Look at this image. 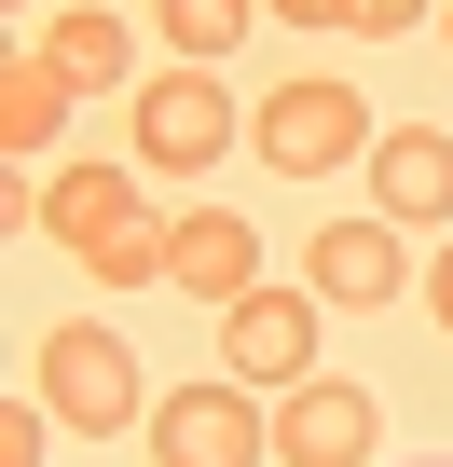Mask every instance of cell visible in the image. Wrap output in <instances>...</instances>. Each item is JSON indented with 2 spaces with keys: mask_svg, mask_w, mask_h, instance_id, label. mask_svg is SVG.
<instances>
[{
  "mask_svg": "<svg viewBox=\"0 0 453 467\" xmlns=\"http://www.w3.org/2000/svg\"><path fill=\"white\" fill-rule=\"evenodd\" d=\"M28 385L56 399V426H83V440H124L151 399H138V344H110L97 317H69V330H42L28 344Z\"/></svg>",
  "mask_w": 453,
  "mask_h": 467,
  "instance_id": "6da1fadb",
  "label": "cell"
},
{
  "mask_svg": "<svg viewBox=\"0 0 453 467\" xmlns=\"http://www.w3.org/2000/svg\"><path fill=\"white\" fill-rule=\"evenodd\" d=\"M275 453V412H262V385H165L151 399V467H262Z\"/></svg>",
  "mask_w": 453,
  "mask_h": 467,
  "instance_id": "7a4b0ae2",
  "label": "cell"
},
{
  "mask_svg": "<svg viewBox=\"0 0 453 467\" xmlns=\"http://www.w3.org/2000/svg\"><path fill=\"white\" fill-rule=\"evenodd\" d=\"M220 371L234 385H262V399H289V385H316V289H248V303H220Z\"/></svg>",
  "mask_w": 453,
  "mask_h": 467,
  "instance_id": "3957f363",
  "label": "cell"
},
{
  "mask_svg": "<svg viewBox=\"0 0 453 467\" xmlns=\"http://www.w3.org/2000/svg\"><path fill=\"white\" fill-rule=\"evenodd\" d=\"M248 138H262V165H289V179H330V165H357L385 124L357 110V83H275Z\"/></svg>",
  "mask_w": 453,
  "mask_h": 467,
  "instance_id": "277c9868",
  "label": "cell"
},
{
  "mask_svg": "<svg viewBox=\"0 0 453 467\" xmlns=\"http://www.w3.org/2000/svg\"><path fill=\"white\" fill-rule=\"evenodd\" d=\"M234 124H248V110L220 97L206 69H165V83L138 97V165H179V179H192V165H220V151H234Z\"/></svg>",
  "mask_w": 453,
  "mask_h": 467,
  "instance_id": "5b68a950",
  "label": "cell"
},
{
  "mask_svg": "<svg viewBox=\"0 0 453 467\" xmlns=\"http://www.w3.org/2000/svg\"><path fill=\"white\" fill-rule=\"evenodd\" d=\"M385 453V412L357 385H289L275 399V467H371Z\"/></svg>",
  "mask_w": 453,
  "mask_h": 467,
  "instance_id": "8992f818",
  "label": "cell"
},
{
  "mask_svg": "<svg viewBox=\"0 0 453 467\" xmlns=\"http://www.w3.org/2000/svg\"><path fill=\"white\" fill-rule=\"evenodd\" d=\"M165 289H192V303H248V289H262V234H248L234 206L165 220Z\"/></svg>",
  "mask_w": 453,
  "mask_h": 467,
  "instance_id": "52a82bcc",
  "label": "cell"
},
{
  "mask_svg": "<svg viewBox=\"0 0 453 467\" xmlns=\"http://www.w3.org/2000/svg\"><path fill=\"white\" fill-rule=\"evenodd\" d=\"M303 289H316V303H357V317H371V303H398V289H412L398 220H330L316 248H303Z\"/></svg>",
  "mask_w": 453,
  "mask_h": 467,
  "instance_id": "ba28073f",
  "label": "cell"
},
{
  "mask_svg": "<svg viewBox=\"0 0 453 467\" xmlns=\"http://www.w3.org/2000/svg\"><path fill=\"white\" fill-rule=\"evenodd\" d=\"M371 206H385L398 234L453 220V138H426V124H385V138H371Z\"/></svg>",
  "mask_w": 453,
  "mask_h": 467,
  "instance_id": "9c48e42d",
  "label": "cell"
},
{
  "mask_svg": "<svg viewBox=\"0 0 453 467\" xmlns=\"http://www.w3.org/2000/svg\"><path fill=\"white\" fill-rule=\"evenodd\" d=\"M124 220H138V179H124V165H56V179H42V234H56L69 262L97 248V234H124Z\"/></svg>",
  "mask_w": 453,
  "mask_h": 467,
  "instance_id": "30bf717a",
  "label": "cell"
},
{
  "mask_svg": "<svg viewBox=\"0 0 453 467\" xmlns=\"http://www.w3.org/2000/svg\"><path fill=\"white\" fill-rule=\"evenodd\" d=\"M69 97H83V83H69V69H56L42 42H28L15 69H0V151H15V165H28V151H56V124H69Z\"/></svg>",
  "mask_w": 453,
  "mask_h": 467,
  "instance_id": "8fae6325",
  "label": "cell"
},
{
  "mask_svg": "<svg viewBox=\"0 0 453 467\" xmlns=\"http://www.w3.org/2000/svg\"><path fill=\"white\" fill-rule=\"evenodd\" d=\"M42 56H56V69H69L83 97L138 69V42H124V15H42Z\"/></svg>",
  "mask_w": 453,
  "mask_h": 467,
  "instance_id": "7c38bea8",
  "label": "cell"
},
{
  "mask_svg": "<svg viewBox=\"0 0 453 467\" xmlns=\"http://www.w3.org/2000/svg\"><path fill=\"white\" fill-rule=\"evenodd\" d=\"M248 15H262V0H151V28L179 42V69H206V56H234V42H248Z\"/></svg>",
  "mask_w": 453,
  "mask_h": 467,
  "instance_id": "4fadbf2b",
  "label": "cell"
},
{
  "mask_svg": "<svg viewBox=\"0 0 453 467\" xmlns=\"http://www.w3.org/2000/svg\"><path fill=\"white\" fill-rule=\"evenodd\" d=\"M83 275H97V289H165V220H124V234H97V248H83Z\"/></svg>",
  "mask_w": 453,
  "mask_h": 467,
  "instance_id": "5bb4252c",
  "label": "cell"
},
{
  "mask_svg": "<svg viewBox=\"0 0 453 467\" xmlns=\"http://www.w3.org/2000/svg\"><path fill=\"white\" fill-rule=\"evenodd\" d=\"M42 440H56V399L15 385V399H0V467H42Z\"/></svg>",
  "mask_w": 453,
  "mask_h": 467,
  "instance_id": "9a60e30c",
  "label": "cell"
},
{
  "mask_svg": "<svg viewBox=\"0 0 453 467\" xmlns=\"http://www.w3.org/2000/svg\"><path fill=\"white\" fill-rule=\"evenodd\" d=\"M412 15H426V0H344V28H357V42H385V28H412Z\"/></svg>",
  "mask_w": 453,
  "mask_h": 467,
  "instance_id": "2e32d148",
  "label": "cell"
},
{
  "mask_svg": "<svg viewBox=\"0 0 453 467\" xmlns=\"http://www.w3.org/2000/svg\"><path fill=\"white\" fill-rule=\"evenodd\" d=\"M275 28H344V0H262Z\"/></svg>",
  "mask_w": 453,
  "mask_h": 467,
  "instance_id": "e0dca14e",
  "label": "cell"
},
{
  "mask_svg": "<svg viewBox=\"0 0 453 467\" xmlns=\"http://www.w3.org/2000/svg\"><path fill=\"white\" fill-rule=\"evenodd\" d=\"M426 317H439V330H453V262H439V275H426Z\"/></svg>",
  "mask_w": 453,
  "mask_h": 467,
  "instance_id": "ac0fdd59",
  "label": "cell"
},
{
  "mask_svg": "<svg viewBox=\"0 0 453 467\" xmlns=\"http://www.w3.org/2000/svg\"><path fill=\"white\" fill-rule=\"evenodd\" d=\"M439 42H453V15H439Z\"/></svg>",
  "mask_w": 453,
  "mask_h": 467,
  "instance_id": "d6986e66",
  "label": "cell"
}]
</instances>
